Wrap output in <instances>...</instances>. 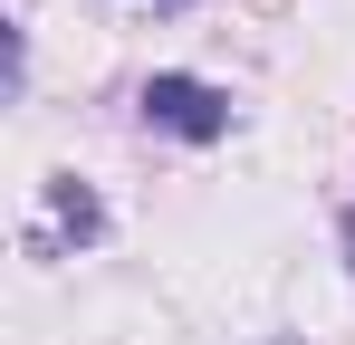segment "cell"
Wrapping results in <instances>:
<instances>
[{"mask_svg":"<svg viewBox=\"0 0 355 345\" xmlns=\"http://www.w3.org/2000/svg\"><path fill=\"white\" fill-rule=\"evenodd\" d=\"M49 221H58L67 240H96V230H106V211H96V192H87L77 172H58V182H49Z\"/></svg>","mask_w":355,"mask_h":345,"instance_id":"2","label":"cell"},{"mask_svg":"<svg viewBox=\"0 0 355 345\" xmlns=\"http://www.w3.org/2000/svg\"><path fill=\"white\" fill-rule=\"evenodd\" d=\"M144 125H164L182 144H211V134L231 125V96L202 87V77H154V87H144Z\"/></svg>","mask_w":355,"mask_h":345,"instance_id":"1","label":"cell"},{"mask_svg":"<svg viewBox=\"0 0 355 345\" xmlns=\"http://www.w3.org/2000/svg\"><path fill=\"white\" fill-rule=\"evenodd\" d=\"M346 240H355V221H346Z\"/></svg>","mask_w":355,"mask_h":345,"instance_id":"3","label":"cell"}]
</instances>
